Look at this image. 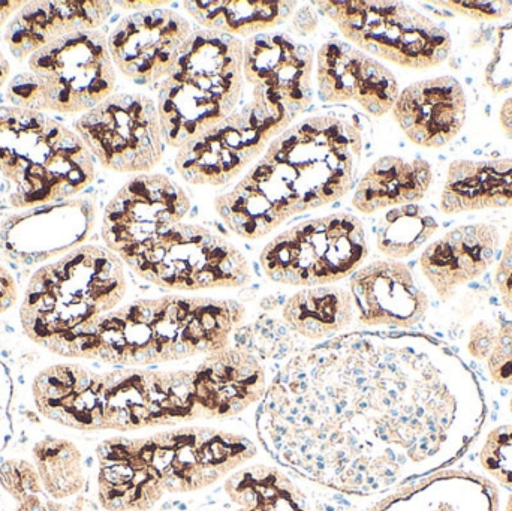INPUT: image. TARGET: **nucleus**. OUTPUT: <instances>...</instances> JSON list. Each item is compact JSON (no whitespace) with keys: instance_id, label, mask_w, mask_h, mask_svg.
Masks as SVG:
<instances>
[{"instance_id":"34","label":"nucleus","mask_w":512,"mask_h":511,"mask_svg":"<svg viewBox=\"0 0 512 511\" xmlns=\"http://www.w3.org/2000/svg\"><path fill=\"white\" fill-rule=\"evenodd\" d=\"M295 333L276 318L261 317L248 326H240L234 332L231 345L254 354L264 365L268 362H283L298 353Z\"/></svg>"},{"instance_id":"29","label":"nucleus","mask_w":512,"mask_h":511,"mask_svg":"<svg viewBox=\"0 0 512 511\" xmlns=\"http://www.w3.org/2000/svg\"><path fill=\"white\" fill-rule=\"evenodd\" d=\"M355 318L354 302L346 288H301L282 308V320L298 338L324 342L351 326Z\"/></svg>"},{"instance_id":"13","label":"nucleus","mask_w":512,"mask_h":511,"mask_svg":"<svg viewBox=\"0 0 512 511\" xmlns=\"http://www.w3.org/2000/svg\"><path fill=\"white\" fill-rule=\"evenodd\" d=\"M312 50L285 32L251 36L243 44V75L252 101L282 134L312 104Z\"/></svg>"},{"instance_id":"9","label":"nucleus","mask_w":512,"mask_h":511,"mask_svg":"<svg viewBox=\"0 0 512 511\" xmlns=\"http://www.w3.org/2000/svg\"><path fill=\"white\" fill-rule=\"evenodd\" d=\"M119 258L138 278L176 293L242 288L252 279L245 254L200 224L180 222Z\"/></svg>"},{"instance_id":"31","label":"nucleus","mask_w":512,"mask_h":511,"mask_svg":"<svg viewBox=\"0 0 512 511\" xmlns=\"http://www.w3.org/2000/svg\"><path fill=\"white\" fill-rule=\"evenodd\" d=\"M33 464L48 497L65 501L77 497L86 486L84 455L68 438H41L32 449Z\"/></svg>"},{"instance_id":"23","label":"nucleus","mask_w":512,"mask_h":511,"mask_svg":"<svg viewBox=\"0 0 512 511\" xmlns=\"http://www.w3.org/2000/svg\"><path fill=\"white\" fill-rule=\"evenodd\" d=\"M501 234L495 225H462L430 243L420 257V267L442 302L459 288L480 279L498 260Z\"/></svg>"},{"instance_id":"45","label":"nucleus","mask_w":512,"mask_h":511,"mask_svg":"<svg viewBox=\"0 0 512 511\" xmlns=\"http://www.w3.org/2000/svg\"><path fill=\"white\" fill-rule=\"evenodd\" d=\"M499 119H501L502 129L505 134L512 140V98L502 104L501 113H499Z\"/></svg>"},{"instance_id":"19","label":"nucleus","mask_w":512,"mask_h":511,"mask_svg":"<svg viewBox=\"0 0 512 511\" xmlns=\"http://www.w3.org/2000/svg\"><path fill=\"white\" fill-rule=\"evenodd\" d=\"M348 290L361 326L412 329L430 308L429 296L402 261L387 258L363 264L349 278Z\"/></svg>"},{"instance_id":"27","label":"nucleus","mask_w":512,"mask_h":511,"mask_svg":"<svg viewBox=\"0 0 512 511\" xmlns=\"http://www.w3.org/2000/svg\"><path fill=\"white\" fill-rule=\"evenodd\" d=\"M512 207V159L456 161L441 195L445 215Z\"/></svg>"},{"instance_id":"37","label":"nucleus","mask_w":512,"mask_h":511,"mask_svg":"<svg viewBox=\"0 0 512 511\" xmlns=\"http://www.w3.org/2000/svg\"><path fill=\"white\" fill-rule=\"evenodd\" d=\"M483 363L493 383L512 387V321L496 324L495 335Z\"/></svg>"},{"instance_id":"1","label":"nucleus","mask_w":512,"mask_h":511,"mask_svg":"<svg viewBox=\"0 0 512 511\" xmlns=\"http://www.w3.org/2000/svg\"><path fill=\"white\" fill-rule=\"evenodd\" d=\"M486 419L477 375L441 342L354 332L285 360L255 429L265 453L295 476L375 497L459 461Z\"/></svg>"},{"instance_id":"44","label":"nucleus","mask_w":512,"mask_h":511,"mask_svg":"<svg viewBox=\"0 0 512 511\" xmlns=\"http://www.w3.org/2000/svg\"><path fill=\"white\" fill-rule=\"evenodd\" d=\"M24 5L26 2L21 0H0V26H3L11 15L17 14Z\"/></svg>"},{"instance_id":"28","label":"nucleus","mask_w":512,"mask_h":511,"mask_svg":"<svg viewBox=\"0 0 512 511\" xmlns=\"http://www.w3.org/2000/svg\"><path fill=\"white\" fill-rule=\"evenodd\" d=\"M215 511H312L309 498L280 468L264 464L234 471L222 485Z\"/></svg>"},{"instance_id":"25","label":"nucleus","mask_w":512,"mask_h":511,"mask_svg":"<svg viewBox=\"0 0 512 511\" xmlns=\"http://www.w3.org/2000/svg\"><path fill=\"white\" fill-rule=\"evenodd\" d=\"M113 9L114 3L104 0L27 2L9 23L5 41L12 56L23 62L63 36L98 30Z\"/></svg>"},{"instance_id":"41","label":"nucleus","mask_w":512,"mask_h":511,"mask_svg":"<svg viewBox=\"0 0 512 511\" xmlns=\"http://www.w3.org/2000/svg\"><path fill=\"white\" fill-rule=\"evenodd\" d=\"M495 282L502 306L512 315V230L499 258Z\"/></svg>"},{"instance_id":"15","label":"nucleus","mask_w":512,"mask_h":511,"mask_svg":"<svg viewBox=\"0 0 512 511\" xmlns=\"http://www.w3.org/2000/svg\"><path fill=\"white\" fill-rule=\"evenodd\" d=\"M95 179V158L77 132L51 119L44 135L30 150L11 180L9 204L30 209L65 201Z\"/></svg>"},{"instance_id":"35","label":"nucleus","mask_w":512,"mask_h":511,"mask_svg":"<svg viewBox=\"0 0 512 511\" xmlns=\"http://www.w3.org/2000/svg\"><path fill=\"white\" fill-rule=\"evenodd\" d=\"M0 489L14 503L12 511H66L65 504L48 497L35 464L8 459L0 464Z\"/></svg>"},{"instance_id":"49","label":"nucleus","mask_w":512,"mask_h":511,"mask_svg":"<svg viewBox=\"0 0 512 511\" xmlns=\"http://www.w3.org/2000/svg\"><path fill=\"white\" fill-rule=\"evenodd\" d=\"M510 411H511V414H512V398L510 399Z\"/></svg>"},{"instance_id":"2","label":"nucleus","mask_w":512,"mask_h":511,"mask_svg":"<svg viewBox=\"0 0 512 511\" xmlns=\"http://www.w3.org/2000/svg\"><path fill=\"white\" fill-rule=\"evenodd\" d=\"M363 147V134L349 120L307 117L274 138L246 176L216 198V213L236 236L264 239L294 216L346 197Z\"/></svg>"},{"instance_id":"17","label":"nucleus","mask_w":512,"mask_h":511,"mask_svg":"<svg viewBox=\"0 0 512 511\" xmlns=\"http://www.w3.org/2000/svg\"><path fill=\"white\" fill-rule=\"evenodd\" d=\"M192 27L168 8L138 11L123 18L108 36L114 66L138 86L162 83L173 71Z\"/></svg>"},{"instance_id":"32","label":"nucleus","mask_w":512,"mask_h":511,"mask_svg":"<svg viewBox=\"0 0 512 511\" xmlns=\"http://www.w3.org/2000/svg\"><path fill=\"white\" fill-rule=\"evenodd\" d=\"M438 230V221L426 207H394L376 224V248L388 260L400 261L415 254Z\"/></svg>"},{"instance_id":"5","label":"nucleus","mask_w":512,"mask_h":511,"mask_svg":"<svg viewBox=\"0 0 512 511\" xmlns=\"http://www.w3.org/2000/svg\"><path fill=\"white\" fill-rule=\"evenodd\" d=\"M246 308L233 299L162 296L120 306L93 321L65 359L113 368H153L207 356L231 345Z\"/></svg>"},{"instance_id":"38","label":"nucleus","mask_w":512,"mask_h":511,"mask_svg":"<svg viewBox=\"0 0 512 511\" xmlns=\"http://www.w3.org/2000/svg\"><path fill=\"white\" fill-rule=\"evenodd\" d=\"M486 83L493 93L512 87V21L499 30L498 44L486 69Z\"/></svg>"},{"instance_id":"42","label":"nucleus","mask_w":512,"mask_h":511,"mask_svg":"<svg viewBox=\"0 0 512 511\" xmlns=\"http://www.w3.org/2000/svg\"><path fill=\"white\" fill-rule=\"evenodd\" d=\"M18 300V287L14 276L0 264V314L8 312Z\"/></svg>"},{"instance_id":"4","label":"nucleus","mask_w":512,"mask_h":511,"mask_svg":"<svg viewBox=\"0 0 512 511\" xmlns=\"http://www.w3.org/2000/svg\"><path fill=\"white\" fill-rule=\"evenodd\" d=\"M30 390L42 419L84 434H132L200 420L194 369H98L53 363L35 375Z\"/></svg>"},{"instance_id":"47","label":"nucleus","mask_w":512,"mask_h":511,"mask_svg":"<svg viewBox=\"0 0 512 511\" xmlns=\"http://www.w3.org/2000/svg\"><path fill=\"white\" fill-rule=\"evenodd\" d=\"M9 74H11V68H9L8 60H6L2 50H0V89H2L6 81H8Z\"/></svg>"},{"instance_id":"10","label":"nucleus","mask_w":512,"mask_h":511,"mask_svg":"<svg viewBox=\"0 0 512 511\" xmlns=\"http://www.w3.org/2000/svg\"><path fill=\"white\" fill-rule=\"evenodd\" d=\"M369 242L360 218L348 212L307 219L265 245V278L286 287H324L351 278L366 261Z\"/></svg>"},{"instance_id":"22","label":"nucleus","mask_w":512,"mask_h":511,"mask_svg":"<svg viewBox=\"0 0 512 511\" xmlns=\"http://www.w3.org/2000/svg\"><path fill=\"white\" fill-rule=\"evenodd\" d=\"M468 101L454 77L418 81L399 93L391 114L403 134L420 147L441 149L462 131Z\"/></svg>"},{"instance_id":"48","label":"nucleus","mask_w":512,"mask_h":511,"mask_svg":"<svg viewBox=\"0 0 512 511\" xmlns=\"http://www.w3.org/2000/svg\"><path fill=\"white\" fill-rule=\"evenodd\" d=\"M505 511H512V495L510 500H508L507 507H505Z\"/></svg>"},{"instance_id":"43","label":"nucleus","mask_w":512,"mask_h":511,"mask_svg":"<svg viewBox=\"0 0 512 511\" xmlns=\"http://www.w3.org/2000/svg\"><path fill=\"white\" fill-rule=\"evenodd\" d=\"M316 27H318V15H316L315 8L306 5L294 12L291 29L295 35H312V33H315Z\"/></svg>"},{"instance_id":"8","label":"nucleus","mask_w":512,"mask_h":511,"mask_svg":"<svg viewBox=\"0 0 512 511\" xmlns=\"http://www.w3.org/2000/svg\"><path fill=\"white\" fill-rule=\"evenodd\" d=\"M116 66L104 33L77 32L56 39L29 57V72L6 87L15 107L81 114L113 95Z\"/></svg>"},{"instance_id":"6","label":"nucleus","mask_w":512,"mask_h":511,"mask_svg":"<svg viewBox=\"0 0 512 511\" xmlns=\"http://www.w3.org/2000/svg\"><path fill=\"white\" fill-rule=\"evenodd\" d=\"M126 291L125 264L114 252L80 246L33 273L20 308L24 335L65 359L78 335L119 308Z\"/></svg>"},{"instance_id":"26","label":"nucleus","mask_w":512,"mask_h":511,"mask_svg":"<svg viewBox=\"0 0 512 511\" xmlns=\"http://www.w3.org/2000/svg\"><path fill=\"white\" fill-rule=\"evenodd\" d=\"M432 167L424 159L382 156L364 173L352 195V206L364 215L423 200L432 185Z\"/></svg>"},{"instance_id":"36","label":"nucleus","mask_w":512,"mask_h":511,"mask_svg":"<svg viewBox=\"0 0 512 511\" xmlns=\"http://www.w3.org/2000/svg\"><path fill=\"white\" fill-rule=\"evenodd\" d=\"M480 462L490 477L512 491V425H502L487 435Z\"/></svg>"},{"instance_id":"11","label":"nucleus","mask_w":512,"mask_h":511,"mask_svg":"<svg viewBox=\"0 0 512 511\" xmlns=\"http://www.w3.org/2000/svg\"><path fill=\"white\" fill-rule=\"evenodd\" d=\"M313 6L336 24L349 44L402 68H435L450 56L453 44L447 30L406 3L328 0Z\"/></svg>"},{"instance_id":"40","label":"nucleus","mask_w":512,"mask_h":511,"mask_svg":"<svg viewBox=\"0 0 512 511\" xmlns=\"http://www.w3.org/2000/svg\"><path fill=\"white\" fill-rule=\"evenodd\" d=\"M12 398L14 383L11 372L0 362V452L6 449L12 438Z\"/></svg>"},{"instance_id":"12","label":"nucleus","mask_w":512,"mask_h":511,"mask_svg":"<svg viewBox=\"0 0 512 511\" xmlns=\"http://www.w3.org/2000/svg\"><path fill=\"white\" fill-rule=\"evenodd\" d=\"M74 129L93 158L116 173L147 174L164 158L158 107L143 93H113L75 120Z\"/></svg>"},{"instance_id":"24","label":"nucleus","mask_w":512,"mask_h":511,"mask_svg":"<svg viewBox=\"0 0 512 511\" xmlns=\"http://www.w3.org/2000/svg\"><path fill=\"white\" fill-rule=\"evenodd\" d=\"M498 486L480 474L441 470L388 492L366 511H499Z\"/></svg>"},{"instance_id":"33","label":"nucleus","mask_w":512,"mask_h":511,"mask_svg":"<svg viewBox=\"0 0 512 511\" xmlns=\"http://www.w3.org/2000/svg\"><path fill=\"white\" fill-rule=\"evenodd\" d=\"M51 117L29 108L0 105V174L11 182Z\"/></svg>"},{"instance_id":"39","label":"nucleus","mask_w":512,"mask_h":511,"mask_svg":"<svg viewBox=\"0 0 512 511\" xmlns=\"http://www.w3.org/2000/svg\"><path fill=\"white\" fill-rule=\"evenodd\" d=\"M435 5L444 6L475 21L501 20L512 9L511 2H436Z\"/></svg>"},{"instance_id":"16","label":"nucleus","mask_w":512,"mask_h":511,"mask_svg":"<svg viewBox=\"0 0 512 511\" xmlns=\"http://www.w3.org/2000/svg\"><path fill=\"white\" fill-rule=\"evenodd\" d=\"M191 210L185 189L164 174H137L108 203L102 240L120 257L183 222Z\"/></svg>"},{"instance_id":"21","label":"nucleus","mask_w":512,"mask_h":511,"mask_svg":"<svg viewBox=\"0 0 512 511\" xmlns=\"http://www.w3.org/2000/svg\"><path fill=\"white\" fill-rule=\"evenodd\" d=\"M267 366L254 354L228 345L207 354L194 369V398L200 420H227L248 411L264 398Z\"/></svg>"},{"instance_id":"3","label":"nucleus","mask_w":512,"mask_h":511,"mask_svg":"<svg viewBox=\"0 0 512 511\" xmlns=\"http://www.w3.org/2000/svg\"><path fill=\"white\" fill-rule=\"evenodd\" d=\"M256 455L251 438L209 426L117 435L95 450L96 500L105 511H152L167 495L213 488Z\"/></svg>"},{"instance_id":"18","label":"nucleus","mask_w":512,"mask_h":511,"mask_svg":"<svg viewBox=\"0 0 512 511\" xmlns=\"http://www.w3.org/2000/svg\"><path fill=\"white\" fill-rule=\"evenodd\" d=\"M89 200H65L11 216L0 228V249L15 263L38 264L80 248L95 227Z\"/></svg>"},{"instance_id":"14","label":"nucleus","mask_w":512,"mask_h":511,"mask_svg":"<svg viewBox=\"0 0 512 511\" xmlns=\"http://www.w3.org/2000/svg\"><path fill=\"white\" fill-rule=\"evenodd\" d=\"M279 135L273 123L249 102L180 147L176 170L191 185H227Z\"/></svg>"},{"instance_id":"20","label":"nucleus","mask_w":512,"mask_h":511,"mask_svg":"<svg viewBox=\"0 0 512 511\" xmlns=\"http://www.w3.org/2000/svg\"><path fill=\"white\" fill-rule=\"evenodd\" d=\"M316 83L327 104L354 101L375 117L390 113L400 93L387 66L339 39L325 42L316 53Z\"/></svg>"},{"instance_id":"46","label":"nucleus","mask_w":512,"mask_h":511,"mask_svg":"<svg viewBox=\"0 0 512 511\" xmlns=\"http://www.w3.org/2000/svg\"><path fill=\"white\" fill-rule=\"evenodd\" d=\"M114 5L122 6L123 9L147 11V9L162 8V6L170 5V2H116Z\"/></svg>"},{"instance_id":"30","label":"nucleus","mask_w":512,"mask_h":511,"mask_svg":"<svg viewBox=\"0 0 512 511\" xmlns=\"http://www.w3.org/2000/svg\"><path fill=\"white\" fill-rule=\"evenodd\" d=\"M183 6L203 29L234 38L265 33L288 21L297 11V2L285 0H188Z\"/></svg>"},{"instance_id":"7","label":"nucleus","mask_w":512,"mask_h":511,"mask_svg":"<svg viewBox=\"0 0 512 511\" xmlns=\"http://www.w3.org/2000/svg\"><path fill=\"white\" fill-rule=\"evenodd\" d=\"M243 84V42L207 29L192 32L159 86L156 107L167 146L180 149L231 116Z\"/></svg>"}]
</instances>
